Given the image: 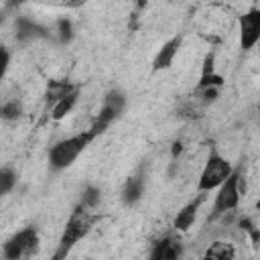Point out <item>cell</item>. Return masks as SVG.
Listing matches in <instances>:
<instances>
[{
    "mask_svg": "<svg viewBox=\"0 0 260 260\" xmlns=\"http://www.w3.org/2000/svg\"><path fill=\"white\" fill-rule=\"evenodd\" d=\"M91 223H93V217H91V213H89V207H85V205L79 203V205L71 211V215H69V219H67V223H65V230H63V236H61L59 250H57L55 258H63V256L89 232Z\"/></svg>",
    "mask_w": 260,
    "mask_h": 260,
    "instance_id": "obj_1",
    "label": "cell"
},
{
    "mask_svg": "<svg viewBox=\"0 0 260 260\" xmlns=\"http://www.w3.org/2000/svg\"><path fill=\"white\" fill-rule=\"evenodd\" d=\"M95 136L87 130V132H79L71 138H65L61 142H57L51 150H49V162L55 171H61V169H67L75 162V158L85 150V146L93 140Z\"/></svg>",
    "mask_w": 260,
    "mask_h": 260,
    "instance_id": "obj_2",
    "label": "cell"
},
{
    "mask_svg": "<svg viewBox=\"0 0 260 260\" xmlns=\"http://www.w3.org/2000/svg\"><path fill=\"white\" fill-rule=\"evenodd\" d=\"M232 171H234V169H232L230 160H225L223 156L211 152L209 158H207V162H205V167H203V171H201V175H199L197 189H199V191L217 189V187L223 183V179H225Z\"/></svg>",
    "mask_w": 260,
    "mask_h": 260,
    "instance_id": "obj_3",
    "label": "cell"
},
{
    "mask_svg": "<svg viewBox=\"0 0 260 260\" xmlns=\"http://www.w3.org/2000/svg\"><path fill=\"white\" fill-rule=\"evenodd\" d=\"M240 203V173L232 171L223 183L217 187V195H215V203H213V217H219L225 211L236 209Z\"/></svg>",
    "mask_w": 260,
    "mask_h": 260,
    "instance_id": "obj_4",
    "label": "cell"
},
{
    "mask_svg": "<svg viewBox=\"0 0 260 260\" xmlns=\"http://www.w3.org/2000/svg\"><path fill=\"white\" fill-rule=\"evenodd\" d=\"M124 106H126V98H124V93L118 91V89L110 91V93L106 95V100H104V106H102L98 118L93 120V124H91V128H89V132H91L93 136L102 134V132H104V130H106V128H108V126L122 114Z\"/></svg>",
    "mask_w": 260,
    "mask_h": 260,
    "instance_id": "obj_5",
    "label": "cell"
},
{
    "mask_svg": "<svg viewBox=\"0 0 260 260\" xmlns=\"http://www.w3.org/2000/svg\"><path fill=\"white\" fill-rule=\"evenodd\" d=\"M37 244H39V234H37V230H35V228H24V230L16 232V234L4 244V256L10 258V260L28 256L30 252H35Z\"/></svg>",
    "mask_w": 260,
    "mask_h": 260,
    "instance_id": "obj_6",
    "label": "cell"
},
{
    "mask_svg": "<svg viewBox=\"0 0 260 260\" xmlns=\"http://www.w3.org/2000/svg\"><path fill=\"white\" fill-rule=\"evenodd\" d=\"M260 39V10L250 8L240 16V45L244 51H250Z\"/></svg>",
    "mask_w": 260,
    "mask_h": 260,
    "instance_id": "obj_7",
    "label": "cell"
},
{
    "mask_svg": "<svg viewBox=\"0 0 260 260\" xmlns=\"http://www.w3.org/2000/svg\"><path fill=\"white\" fill-rule=\"evenodd\" d=\"M179 47H181V37H173L171 41H167V43L160 47V51L156 53L154 63H152V69H154V71L169 69V67L173 65L177 53H179Z\"/></svg>",
    "mask_w": 260,
    "mask_h": 260,
    "instance_id": "obj_8",
    "label": "cell"
},
{
    "mask_svg": "<svg viewBox=\"0 0 260 260\" xmlns=\"http://www.w3.org/2000/svg\"><path fill=\"white\" fill-rule=\"evenodd\" d=\"M49 37L47 28L28 20V18H18L16 20V39L18 41H30V39H45Z\"/></svg>",
    "mask_w": 260,
    "mask_h": 260,
    "instance_id": "obj_9",
    "label": "cell"
},
{
    "mask_svg": "<svg viewBox=\"0 0 260 260\" xmlns=\"http://www.w3.org/2000/svg\"><path fill=\"white\" fill-rule=\"evenodd\" d=\"M199 201H201V199L187 203V205H185V207H183V209L177 213V217H175V223H173V228H175L177 232H187V230L193 225V221H195V217H197Z\"/></svg>",
    "mask_w": 260,
    "mask_h": 260,
    "instance_id": "obj_10",
    "label": "cell"
},
{
    "mask_svg": "<svg viewBox=\"0 0 260 260\" xmlns=\"http://www.w3.org/2000/svg\"><path fill=\"white\" fill-rule=\"evenodd\" d=\"M142 191H144V179H142V177H130V179L124 183L122 201H124L126 205H134V203L142 197Z\"/></svg>",
    "mask_w": 260,
    "mask_h": 260,
    "instance_id": "obj_11",
    "label": "cell"
},
{
    "mask_svg": "<svg viewBox=\"0 0 260 260\" xmlns=\"http://www.w3.org/2000/svg\"><path fill=\"white\" fill-rule=\"evenodd\" d=\"M177 256H179V248H177V242L171 238H162L160 242H156L150 252L152 260H173Z\"/></svg>",
    "mask_w": 260,
    "mask_h": 260,
    "instance_id": "obj_12",
    "label": "cell"
},
{
    "mask_svg": "<svg viewBox=\"0 0 260 260\" xmlns=\"http://www.w3.org/2000/svg\"><path fill=\"white\" fill-rule=\"evenodd\" d=\"M75 102H77V89L71 91V93H67V95H63L61 100H57L55 102V108H53V120H63L71 112V108L75 106Z\"/></svg>",
    "mask_w": 260,
    "mask_h": 260,
    "instance_id": "obj_13",
    "label": "cell"
},
{
    "mask_svg": "<svg viewBox=\"0 0 260 260\" xmlns=\"http://www.w3.org/2000/svg\"><path fill=\"white\" fill-rule=\"evenodd\" d=\"M205 258L230 260V258H234V248H232V244H228V242H213V244L207 248Z\"/></svg>",
    "mask_w": 260,
    "mask_h": 260,
    "instance_id": "obj_14",
    "label": "cell"
},
{
    "mask_svg": "<svg viewBox=\"0 0 260 260\" xmlns=\"http://www.w3.org/2000/svg\"><path fill=\"white\" fill-rule=\"evenodd\" d=\"M75 89H77V87L69 85L67 81H51V83H49V89H47V98L53 100V102H57V100H61L63 95H67V93H71V91H75Z\"/></svg>",
    "mask_w": 260,
    "mask_h": 260,
    "instance_id": "obj_15",
    "label": "cell"
},
{
    "mask_svg": "<svg viewBox=\"0 0 260 260\" xmlns=\"http://www.w3.org/2000/svg\"><path fill=\"white\" fill-rule=\"evenodd\" d=\"M20 114H22V106H20V102H16V100L6 102V104L0 108V118H4V120H16V118H20Z\"/></svg>",
    "mask_w": 260,
    "mask_h": 260,
    "instance_id": "obj_16",
    "label": "cell"
},
{
    "mask_svg": "<svg viewBox=\"0 0 260 260\" xmlns=\"http://www.w3.org/2000/svg\"><path fill=\"white\" fill-rule=\"evenodd\" d=\"M16 185V175L12 169H0V195H6Z\"/></svg>",
    "mask_w": 260,
    "mask_h": 260,
    "instance_id": "obj_17",
    "label": "cell"
},
{
    "mask_svg": "<svg viewBox=\"0 0 260 260\" xmlns=\"http://www.w3.org/2000/svg\"><path fill=\"white\" fill-rule=\"evenodd\" d=\"M57 32H59V41L61 43H69L73 37V24L69 18H59L57 20Z\"/></svg>",
    "mask_w": 260,
    "mask_h": 260,
    "instance_id": "obj_18",
    "label": "cell"
},
{
    "mask_svg": "<svg viewBox=\"0 0 260 260\" xmlns=\"http://www.w3.org/2000/svg\"><path fill=\"white\" fill-rule=\"evenodd\" d=\"M98 201H100V189L98 187H85V191H83V195H81V205H85V207H95L98 205Z\"/></svg>",
    "mask_w": 260,
    "mask_h": 260,
    "instance_id": "obj_19",
    "label": "cell"
},
{
    "mask_svg": "<svg viewBox=\"0 0 260 260\" xmlns=\"http://www.w3.org/2000/svg\"><path fill=\"white\" fill-rule=\"evenodd\" d=\"M221 85H223V77L217 75L215 71L203 73L201 79H199V89H203V87H221Z\"/></svg>",
    "mask_w": 260,
    "mask_h": 260,
    "instance_id": "obj_20",
    "label": "cell"
},
{
    "mask_svg": "<svg viewBox=\"0 0 260 260\" xmlns=\"http://www.w3.org/2000/svg\"><path fill=\"white\" fill-rule=\"evenodd\" d=\"M8 63H10V53H8V49L4 45H0V79L6 75Z\"/></svg>",
    "mask_w": 260,
    "mask_h": 260,
    "instance_id": "obj_21",
    "label": "cell"
},
{
    "mask_svg": "<svg viewBox=\"0 0 260 260\" xmlns=\"http://www.w3.org/2000/svg\"><path fill=\"white\" fill-rule=\"evenodd\" d=\"M213 61H215V57H213V53H209V55L205 57V61H203V73H211V71H215ZM203 73H201V75H203Z\"/></svg>",
    "mask_w": 260,
    "mask_h": 260,
    "instance_id": "obj_22",
    "label": "cell"
},
{
    "mask_svg": "<svg viewBox=\"0 0 260 260\" xmlns=\"http://www.w3.org/2000/svg\"><path fill=\"white\" fill-rule=\"evenodd\" d=\"M177 152H181V142H175V146H173V154H177Z\"/></svg>",
    "mask_w": 260,
    "mask_h": 260,
    "instance_id": "obj_23",
    "label": "cell"
}]
</instances>
